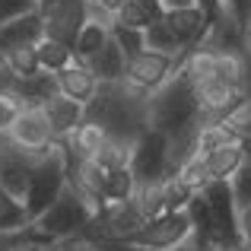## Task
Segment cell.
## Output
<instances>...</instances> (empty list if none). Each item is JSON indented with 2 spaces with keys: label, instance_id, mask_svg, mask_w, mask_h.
I'll use <instances>...</instances> for the list:
<instances>
[{
  "label": "cell",
  "instance_id": "cell-5",
  "mask_svg": "<svg viewBox=\"0 0 251 251\" xmlns=\"http://www.w3.org/2000/svg\"><path fill=\"white\" fill-rule=\"evenodd\" d=\"M207 201L210 213H213V226H216V248H229V245H242L239 235V203H235L232 184L229 181H210L201 191Z\"/></svg>",
  "mask_w": 251,
  "mask_h": 251
},
{
  "label": "cell",
  "instance_id": "cell-2",
  "mask_svg": "<svg viewBox=\"0 0 251 251\" xmlns=\"http://www.w3.org/2000/svg\"><path fill=\"white\" fill-rule=\"evenodd\" d=\"M92 216H96V210L89 207V201L76 188L64 184V191L54 197V203L45 213H38L29 226L42 242H64V239H74V235H83V229L92 223Z\"/></svg>",
  "mask_w": 251,
  "mask_h": 251
},
{
  "label": "cell",
  "instance_id": "cell-17",
  "mask_svg": "<svg viewBox=\"0 0 251 251\" xmlns=\"http://www.w3.org/2000/svg\"><path fill=\"white\" fill-rule=\"evenodd\" d=\"M86 67L99 76V83H121L124 80V67H127V57H124V51L118 48L115 38L108 35V42L102 45V51H99Z\"/></svg>",
  "mask_w": 251,
  "mask_h": 251
},
{
  "label": "cell",
  "instance_id": "cell-1",
  "mask_svg": "<svg viewBox=\"0 0 251 251\" xmlns=\"http://www.w3.org/2000/svg\"><path fill=\"white\" fill-rule=\"evenodd\" d=\"M147 124L153 130H162L166 137H181L201 127V108H197L194 83L175 70L159 89L150 96L147 105Z\"/></svg>",
  "mask_w": 251,
  "mask_h": 251
},
{
  "label": "cell",
  "instance_id": "cell-41",
  "mask_svg": "<svg viewBox=\"0 0 251 251\" xmlns=\"http://www.w3.org/2000/svg\"><path fill=\"white\" fill-rule=\"evenodd\" d=\"M61 0H35V6H38V13H48L51 6H57Z\"/></svg>",
  "mask_w": 251,
  "mask_h": 251
},
{
  "label": "cell",
  "instance_id": "cell-38",
  "mask_svg": "<svg viewBox=\"0 0 251 251\" xmlns=\"http://www.w3.org/2000/svg\"><path fill=\"white\" fill-rule=\"evenodd\" d=\"M13 80V74H10V67H6V61H3V54H0V89H6V83Z\"/></svg>",
  "mask_w": 251,
  "mask_h": 251
},
{
  "label": "cell",
  "instance_id": "cell-36",
  "mask_svg": "<svg viewBox=\"0 0 251 251\" xmlns=\"http://www.w3.org/2000/svg\"><path fill=\"white\" fill-rule=\"evenodd\" d=\"M239 235H242V245L251 251V207L239 210Z\"/></svg>",
  "mask_w": 251,
  "mask_h": 251
},
{
  "label": "cell",
  "instance_id": "cell-42",
  "mask_svg": "<svg viewBox=\"0 0 251 251\" xmlns=\"http://www.w3.org/2000/svg\"><path fill=\"white\" fill-rule=\"evenodd\" d=\"M35 251H61V245H57V242H38Z\"/></svg>",
  "mask_w": 251,
  "mask_h": 251
},
{
  "label": "cell",
  "instance_id": "cell-3",
  "mask_svg": "<svg viewBox=\"0 0 251 251\" xmlns=\"http://www.w3.org/2000/svg\"><path fill=\"white\" fill-rule=\"evenodd\" d=\"M64 184H67V150H64L61 140H54L48 150H42L32 159V169H29V191H25V201H23L29 223L54 203V197L64 191Z\"/></svg>",
  "mask_w": 251,
  "mask_h": 251
},
{
  "label": "cell",
  "instance_id": "cell-10",
  "mask_svg": "<svg viewBox=\"0 0 251 251\" xmlns=\"http://www.w3.org/2000/svg\"><path fill=\"white\" fill-rule=\"evenodd\" d=\"M42 19H45V35L74 48L76 35L86 25V0H61L48 13H42Z\"/></svg>",
  "mask_w": 251,
  "mask_h": 251
},
{
  "label": "cell",
  "instance_id": "cell-4",
  "mask_svg": "<svg viewBox=\"0 0 251 251\" xmlns=\"http://www.w3.org/2000/svg\"><path fill=\"white\" fill-rule=\"evenodd\" d=\"M130 175L137 184L147 181H162L169 175V137L162 130L147 127L134 140V153H130Z\"/></svg>",
  "mask_w": 251,
  "mask_h": 251
},
{
  "label": "cell",
  "instance_id": "cell-39",
  "mask_svg": "<svg viewBox=\"0 0 251 251\" xmlns=\"http://www.w3.org/2000/svg\"><path fill=\"white\" fill-rule=\"evenodd\" d=\"M197 0H162V6L166 10H181V6H194Z\"/></svg>",
  "mask_w": 251,
  "mask_h": 251
},
{
  "label": "cell",
  "instance_id": "cell-21",
  "mask_svg": "<svg viewBox=\"0 0 251 251\" xmlns=\"http://www.w3.org/2000/svg\"><path fill=\"white\" fill-rule=\"evenodd\" d=\"M108 35H111V29H108V25L86 23V25H83V32L76 35V42H74V61L89 64L92 57H96L99 51H102V45L108 42Z\"/></svg>",
  "mask_w": 251,
  "mask_h": 251
},
{
  "label": "cell",
  "instance_id": "cell-26",
  "mask_svg": "<svg viewBox=\"0 0 251 251\" xmlns=\"http://www.w3.org/2000/svg\"><path fill=\"white\" fill-rule=\"evenodd\" d=\"M0 54H3V61H6V67H10L13 76H35V74H42L35 45H19V48L0 51Z\"/></svg>",
  "mask_w": 251,
  "mask_h": 251
},
{
  "label": "cell",
  "instance_id": "cell-22",
  "mask_svg": "<svg viewBox=\"0 0 251 251\" xmlns=\"http://www.w3.org/2000/svg\"><path fill=\"white\" fill-rule=\"evenodd\" d=\"M130 153H134V140H130V137H108L92 159H96L105 172H115V169H127L130 166Z\"/></svg>",
  "mask_w": 251,
  "mask_h": 251
},
{
  "label": "cell",
  "instance_id": "cell-33",
  "mask_svg": "<svg viewBox=\"0 0 251 251\" xmlns=\"http://www.w3.org/2000/svg\"><path fill=\"white\" fill-rule=\"evenodd\" d=\"M29 10H38L35 0H0V25L23 16V13H29Z\"/></svg>",
  "mask_w": 251,
  "mask_h": 251
},
{
  "label": "cell",
  "instance_id": "cell-7",
  "mask_svg": "<svg viewBox=\"0 0 251 251\" xmlns=\"http://www.w3.org/2000/svg\"><path fill=\"white\" fill-rule=\"evenodd\" d=\"M178 61H181V57L159 54V51L143 48L140 54L127 57V67H124V83H130V86H137V89H143V92H150V96H153V92L178 70Z\"/></svg>",
  "mask_w": 251,
  "mask_h": 251
},
{
  "label": "cell",
  "instance_id": "cell-37",
  "mask_svg": "<svg viewBox=\"0 0 251 251\" xmlns=\"http://www.w3.org/2000/svg\"><path fill=\"white\" fill-rule=\"evenodd\" d=\"M197 6L210 16V25H213V19L220 16V0H197Z\"/></svg>",
  "mask_w": 251,
  "mask_h": 251
},
{
  "label": "cell",
  "instance_id": "cell-29",
  "mask_svg": "<svg viewBox=\"0 0 251 251\" xmlns=\"http://www.w3.org/2000/svg\"><path fill=\"white\" fill-rule=\"evenodd\" d=\"M229 184H232V194H235L239 210L242 207H251V153L245 156V162L235 169V175L229 178Z\"/></svg>",
  "mask_w": 251,
  "mask_h": 251
},
{
  "label": "cell",
  "instance_id": "cell-34",
  "mask_svg": "<svg viewBox=\"0 0 251 251\" xmlns=\"http://www.w3.org/2000/svg\"><path fill=\"white\" fill-rule=\"evenodd\" d=\"M92 251H147L130 239H92Z\"/></svg>",
  "mask_w": 251,
  "mask_h": 251
},
{
  "label": "cell",
  "instance_id": "cell-20",
  "mask_svg": "<svg viewBox=\"0 0 251 251\" xmlns=\"http://www.w3.org/2000/svg\"><path fill=\"white\" fill-rule=\"evenodd\" d=\"M172 178H178V181L184 184V188L191 191V194H201L203 188H207L213 178H210V172H207V162H203V156L201 153H191L188 159H181L175 166V172H172Z\"/></svg>",
  "mask_w": 251,
  "mask_h": 251
},
{
  "label": "cell",
  "instance_id": "cell-23",
  "mask_svg": "<svg viewBox=\"0 0 251 251\" xmlns=\"http://www.w3.org/2000/svg\"><path fill=\"white\" fill-rule=\"evenodd\" d=\"M242 76H245V57H242V48H220L213 57V80L242 86Z\"/></svg>",
  "mask_w": 251,
  "mask_h": 251
},
{
  "label": "cell",
  "instance_id": "cell-25",
  "mask_svg": "<svg viewBox=\"0 0 251 251\" xmlns=\"http://www.w3.org/2000/svg\"><path fill=\"white\" fill-rule=\"evenodd\" d=\"M29 226V213L25 207L0 184V232H19Z\"/></svg>",
  "mask_w": 251,
  "mask_h": 251
},
{
  "label": "cell",
  "instance_id": "cell-31",
  "mask_svg": "<svg viewBox=\"0 0 251 251\" xmlns=\"http://www.w3.org/2000/svg\"><path fill=\"white\" fill-rule=\"evenodd\" d=\"M162 191H166V213H175V210H184L191 203V191L184 188L181 181H178V178H162Z\"/></svg>",
  "mask_w": 251,
  "mask_h": 251
},
{
  "label": "cell",
  "instance_id": "cell-16",
  "mask_svg": "<svg viewBox=\"0 0 251 251\" xmlns=\"http://www.w3.org/2000/svg\"><path fill=\"white\" fill-rule=\"evenodd\" d=\"M251 153L248 143H229V147H220V150H210L203 153V162H207V172L210 178H220V181H229L235 175V169L245 162V156Z\"/></svg>",
  "mask_w": 251,
  "mask_h": 251
},
{
  "label": "cell",
  "instance_id": "cell-35",
  "mask_svg": "<svg viewBox=\"0 0 251 251\" xmlns=\"http://www.w3.org/2000/svg\"><path fill=\"white\" fill-rule=\"evenodd\" d=\"M232 124H235V130L242 134V140L251 147V105H245V108H242L239 115L232 118Z\"/></svg>",
  "mask_w": 251,
  "mask_h": 251
},
{
  "label": "cell",
  "instance_id": "cell-30",
  "mask_svg": "<svg viewBox=\"0 0 251 251\" xmlns=\"http://www.w3.org/2000/svg\"><path fill=\"white\" fill-rule=\"evenodd\" d=\"M111 38L118 42V48L124 51V57H134L147 48L143 42V29H127V25H111Z\"/></svg>",
  "mask_w": 251,
  "mask_h": 251
},
{
  "label": "cell",
  "instance_id": "cell-15",
  "mask_svg": "<svg viewBox=\"0 0 251 251\" xmlns=\"http://www.w3.org/2000/svg\"><path fill=\"white\" fill-rule=\"evenodd\" d=\"M108 140V130L102 127L99 121H92V118H83L80 124H76V130L70 137H64V150H67V156H96L99 150H102V143Z\"/></svg>",
  "mask_w": 251,
  "mask_h": 251
},
{
  "label": "cell",
  "instance_id": "cell-12",
  "mask_svg": "<svg viewBox=\"0 0 251 251\" xmlns=\"http://www.w3.org/2000/svg\"><path fill=\"white\" fill-rule=\"evenodd\" d=\"M42 111L48 118L51 130H54V140H64L76 130V124L86 118V105L83 102H74V99L61 96V92H51L48 99L42 102Z\"/></svg>",
  "mask_w": 251,
  "mask_h": 251
},
{
  "label": "cell",
  "instance_id": "cell-9",
  "mask_svg": "<svg viewBox=\"0 0 251 251\" xmlns=\"http://www.w3.org/2000/svg\"><path fill=\"white\" fill-rule=\"evenodd\" d=\"M10 143L19 150H48L54 143V130H51L42 105H25L23 108V115L10 127Z\"/></svg>",
  "mask_w": 251,
  "mask_h": 251
},
{
  "label": "cell",
  "instance_id": "cell-6",
  "mask_svg": "<svg viewBox=\"0 0 251 251\" xmlns=\"http://www.w3.org/2000/svg\"><path fill=\"white\" fill-rule=\"evenodd\" d=\"M197 108H201V121H232L242 108H245V92L242 86L223 83V80H207L197 83Z\"/></svg>",
  "mask_w": 251,
  "mask_h": 251
},
{
  "label": "cell",
  "instance_id": "cell-44",
  "mask_svg": "<svg viewBox=\"0 0 251 251\" xmlns=\"http://www.w3.org/2000/svg\"><path fill=\"white\" fill-rule=\"evenodd\" d=\"M216 251H248L245 245H229V248H216Z\"/></svg>",
  "mask_w": 251,
  "mask_h": 251
},
{
  "label": "cell",
  "instance_id": "cell-11",
  "mask_svg": "<svg viewBox=\"0 0 251 251\" xmlns=\"http://www.w3.org/2000/svg\"><path fill=\"white\" fill-rule=\"evenodd\" d=\"M166 25L172 29V35L178 38V45H181L184 51L194 48V45H201L203 38H207L210 32V16L201 10V6H181V10H166Z\"/></svg>",
  "mask_w": 251,
  "mask_h": 251
},
{
  "label": "cell",
  "instance_id": "cell-8",
  "mask_svg": "<svg viewBox=\"0 0 251 251\" xmlns=\"http://www.w3.org/2000/svg\"><path fill=\"white\" fill-rule=\"evenodd\" d=\"M188 235H191L188 213H184V210H175V213H159V216H153V220H147V226L130 242L143 245L147 251H166V248H178Z\"/></svg>",
  "mask_w": 251,
  "mask_h": 251
},
{
  "label": "cell",
  "instance_id": "cell-43",
  "mask_svg": "<svg viewBox=\"0 0 251 251\" xmlns=\"http://www.w3.org/2000/svg\"><path fill=\"white\" fill-rule=\"evenodd\" d=\"M242 32H245V35H251V10H248V16H245V25H242Z\"/></svg>",
  "mask_w": 251,
  "mask_h": 251
},
{
  "label": "cell",
  "instance_id": "cell-14",
  "mask_svg": "<svg viewBox=\"0 0 251 251\" xmlns=\"http://www.w3.org/2000/svg\"><path fill=\"white\" fill-rule=\"evenodd\" d=\"M45 35V19L38 10H29L23 16L10 19V23L0 25V51L19 48V45H35Z\"/></svg>",
  "mask_w": 251,
  "mask_h": 251
},
{
  "label": "cell",
  "instance_id": "cell-19",
  "mask_svg": "<svg viewBox=\"0 0 251 251\" xmlns=\"http://www.w3.org/2000/svg\"><path fill=\"white\" fill-rule=\"evenodd\" d=\"M35 54H38V67L45 74H57V70H64L74 61V48L57 42V38H51V35H42L35 42Z\"/></svg>",
  "mask_w": 251,
  "mask_h": 251
},
{
  "label": "cell",
  "instance_id": "cell-28",
  "mask_svg": "<svg viewBox=\"0 0 251 251\" xmlns=\"http://www.w3.org/2000/svg\"><path fill=\"white\" fill-rule=\"evenodd\" d=\"M23 108H25V102L13 89H0V134L3 137H10V127L23 115Z\"/></svg>",
  "mask_w": 251,
  "mask_h": 251
},
{
  "label": "cell",
  "instance_id": "cell-40",
  "mask_svg": "<svg viewBox=\"0 0 251 251\" xmlns=\"http://www.w3.org/2000/svg\"><path fill=\"white\" fill-rule=\"evenodd\" d=\"M99 3H102V6H105V10H108V13H111V16H115V13H118V10H121V6H124V3H127V0H99Z\"/></svg>",
  "mask_w": 251,
  "mask_h": 251
},
{
  "label": "cell",
  "instance_id": "cell-13",
  "mask_svg": "<svg viewBox=\"0 0 251 251\" xmlns=\"http://www.w3.org/2000/svg\"><path fill=\"white\" fill-rule=\"evenodd\" d=\"M54 83H57V92H61V96L74 99V102H83V105L89 102V99L96 96V89H99V76L80 61H70L64 70H57Z\"/></svg>",
  "mask_w": 251,
  "mask_h": 251
},
{
  "label": "cell",
  "instance_id": "cell-27",
  "mask_svg": "<svg viewBox=\"0 0 251 251\" xmlns=\"http://www.w3.org/2000/svg\"><path fill=\"white\" fill-rule=\"evenodd\" d=\"M137 191V181L134 175H130V169H115L105 175L102 181V201L111 203V201H127V197H134Z\"/></svg>",
  "mask_w": 251,
  "mask_h": 251
},
{
  "label": "cell",
  "instance_id": "cell-32",
  "mask_svg": "<svg viewBox=\"0 0 251 251\" xmlns=\"http://www.w3.org/2000/svg\"><path fill=\"white\" fill-rule=\"evenodd\" d=\"M29 242H42L35 232H32V226L19 229V232H0V251H16V248L29 245Z\"/></svg>",
  "mask_w": 251,
  "mask_h": 251
},
{
  "label": "cell",
  "instance_id": "cell-24",
  "mask_svg": "<svg viewBox=\"0 0 251 251\" xmlns=\"http://www.w3.org/2000/svg\"><path fill=\"white\" fill-rule=\"evenodd\" d=\"M143 42H147L150 51H159V54H172V57H181L184 48L178 45V38L172 35V29L166 25V19H156L153 25L143 29Z\"/></svg>",
  "mask_w": 251,
  "mask_h": 251
},
{
  "label": "cell",
  "instance_id": "cell-18",
  "mask_svg": "<svg viewBox=\"0 0 251 251\" xmlns=\"http://www.w3.org/2000/svg\"><path fill=\"white\" fill-rule=\"evenodd\" d=\"M166 16L162 0H127L121 10L115 13V25H127V29H147L156 19Z\"/></svg>",
  "mask_w": 251,
  "mask_h": 251
}]
</instances>
